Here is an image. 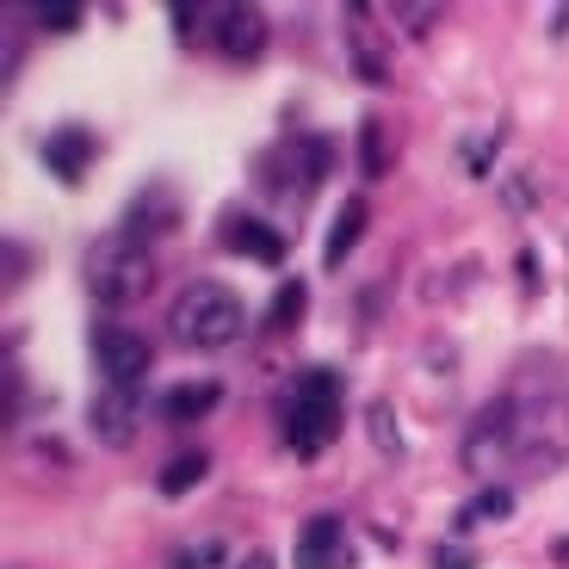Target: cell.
Listing matches in <instances>:
<instances>
[{
  "instance_id": "1",
  "label": "cell",
  "mask_w": 569,
  "mask_h": 569,
  "mask_svg": "<svg viewBox=\"0 0 569 569\" xmlns=\"http://www.w3.org/2000/svg\"><path fill=\"white\" fill-rule=\"evenodd\" d=\"M81 272H87V291H93L106 310L137 303V298H149V291H156V254H149V242H142V236H130V229L100 236V242L87 248Z\"/></svg>"
},
{
  "instance_id": "2",
  "label": "cell",
  "mask_w": 569,
  "mask_h": 569,
  "mask_svg": "<svg viewBox=\"0 0 569 569\" xmlns=\"http://www.w3.org/2000/svg\"><path fill=\"white\" fill-rule=\"evenodd\" d=\"M168 328H173L180 347H204V353H211V347H229L248 328V303H242V291H229L223 279H192L180 298H173Z\"/></svg>"
},
{
  "instance_id": "3",
  "label": "cell",
  "mask_w": 569,
  "mask_h": 569,
  "mask_svg": "<svg viewBox=\"0 0 569 569\" xmlns=\"http://www.w3.org/2000/svg\"><path fill=\"white\" fill-rule=\"evenodd\" d=\"M513 402V458L527 470H551L569 446V397H563V378L545 366V390H532V402L508 397Z\"/></svg>"
},
{
  "instance_id": "4",
  "label": "cell",
  "mask_w": 569,
  "mask_h": 569,
  "mask_svg": "<svg viewBox=\"0 0 569 569\" xmlns=\"http://www.w3.org/2000/svg\"><path fill=\"white\" fill-rule=\"evenodd\" d=\"M335 433H341V378L322 366L298 371L291 402H284V446L298 458H316Z\"/></svg>"
},
{
  "instance_id": "5",
  "label": "cell",
  "mask_w": 569,
  "mask_h": 569,
  "mask_svg": "<svg viewBox=\"0 0 569 569\" xmlns=\"http://www.w3.org/2000/svg\"><path fill=\"white\" fill-rule=\"evenodd\" d=\"M93 359H100V371H106V385H124V390H137L142 385V371H149V341H142L137 328H124V322H100L93 328Z\"/></svg>"
},
{
  "instance_id": "6",
  "label": "cell",
  "mask_w": 569,
  "mask_h": 569,
  "mask_svg": "<svg viewBox=\"0 0 569 569\" xmlns=\"http://www.w3.org/2000/svg\"><path fill=\"white\" fill-rule=\"evenodd\" d=\"M87 427H93V440H100V446H112V452L137 446V433H142V402H137V390L106 385L100 397L87 402Z\"/></svg>"
},
{
  "instance_id": "7",
  "label": "cell",
  "mask_w": 569,
  "mask_h": 569,
  "mask_svg": "<svg viewBox=\"0 0 569 569\" xmlns=\"http://www.w3.org/2000/svg\"><path fill=\"white\" fill-rule=\"evenodd\" d=\"M353 563H359V551H353V539H347L341 513H316V520H303L298 569H353Z\"/></svg>"
},
{
  "instance_id": "8",
  "label": "cell",
  "mask_w": 569,
  "mask_h": 569,
  "mask_svg": "<svg viewBox=\"0 0 569 569\" xmlns=\"http://www.w3.org/2000/svg\"><path fill=\"white\" fill-rule=\"evenodd\" d=\"M501 458H513V402L496 397L477 421L465 427V465L483 470V465H501Z\"/></svg>"
},
{
  "instance_id": "9",
  "label": "cell",
  "mask_w": 569,
  "mask_h": 569,
  "mask_svg": "<svg viewBox=\"0 0 569 569\" xmlns=\"http://www.w3.org/2000/svg\"><path fill=\"white\" fill-rule=\"evenodd\" d=\"M93 156H100V137H93L87 124H62V130H50V137L38 142V161L57 173L62 186H81L87 168H93Z\"/></svg>"
},
{
  "instance_id": "10",
  "label": "cell",
  "mask_w": 569,
  "mask_h": 569,
  "mask_svg": "<svg viewBox=\"0 0 569 569\" xmlns=\"http://www.w3.org/2000/svg\"><path fill=\"white\" fill-rule=\"evenodd\" d=\"M217 50H223L229 62H260V50H267V13L260 7H223L217 13Z\"/></svg>"
},
{
  "instance_id": "11",
  "label": "cell",
  "mask_w": 569,
  "mask_h": 569,
  "mask_svg": "<svg viewBox=\"0 0 569 569\" xmlns=\"http://www.w3.org/2000/svg\"><path fill=\"white\" fill-rule=\"evenodd\" d=\"M347 50H353V69H359V81H390V50L378 38H371V7L366 0H353L347 7Z\"/></svg>"
},
{
  "instance_id": "12",
  "label": "cell",
  "mask_w": 569,
  "mask_h": 569,
  "mask_svg": "<svg viewBox=\"0 0 569 569\" xmlns=\"http://www.w3.org/2000/svg\"><path fill=\"white\" fill-rule=\"evenodd\" d=\"M223 242L236 248L242 260H260V267H279V260H284V236H279L272 223H260L254 211H236V217H229V223H223Z\"/></svg>"
},
{
  "instance_id": "13",
  "label": "cell",
  "mask_w": 569,
  "mask_h": 569,
  "mask_svg": "<svg viewBox=\"0 0 569 569\" xmlns=\"http://www.w3.org/2000/svg\"><path fill=\"white\" fill-rule=\"evenodd\" d=\"M217 402H223V385H217V378H192V385H173L168 397H161V415H168V421H199Z\"/></svg>"
},
{
  "instance_id": "14",
  "label": "cell",
  "mask_w": 569,
  "mask_h": 569,
  "mask_svg": "<svg viewBox=\"0 0 569 569\" xmlns=\"http://www.w3.org/2000/svg\"><path fill=\"white\" fill-rule=\"evenodd\" d=\"M124 229H130V236H142V242H149V236H161V229H173V192H168V186L137 192V199H130Z\"/></svg>"
},
{
  "instance_id": "15",
  "label": "cell",
  "mask_w": 569,
  "mask_h": 569,
  "mask_svg": "<svg viewBox=\"0 0 569 569\" xmlns=\"http://www.w3.org/2000/svg\"><path fill=\"white\" fill-rule=\"evenodd\" d=\"M366 223H371V204H366V199H347L341 217H335V229H328V242H322V260H328V267H341V260L353 254L359 236H366Z\"/></svg>"
},
{
  "instance_id": "16",
  "label": "cell",
  "mask_w": 569,
  "mask_h": 569,
  "mask_svg": "<svg viewBox=\"0 0 569 569\" xmlns=\"http://www.w3.org/2000/svg\"><path fill=\"white\" fill-rule=\"evenodd\" d=\"M204 477H211V452H173L168 465H161L156 489L161 496H186V489H199Z\"/></svg>"
},
{
  "instance_id": "17",
  "label": "cell",
  "mask_w": 569,
  "mask_h": 569,
  "mask_svg": "<svg viewBox=\"0 0 569 569\" xmlns=\"http://www.w3.org/2000/svg\"><path fill=\"white\" fill-rule=\"evenodd\" d=\"M303 303H310V284H303V279H284L279 298H272L267 328H279V335H284V328H298V322H303Z\"/></svg>"
},
{
  "instance_id": "18",
  "label": "cell",
  "mask_w": 569,
  "mask_h": 569,
  "mask_svg": "<svg viewBox=\"0 0 569 569\" xmlns=\"http://www.w3.org/2000/svg\"><path fill=\"white\" fill-rule=\"evenodd\" d=\"M390 142H385V124H378V118H366V124H359V173H366V180H378V173L390 168Z\"/></svg>"
},
{
  "instance_id": "19",
  "label": "cell",
  "mask_w": 569,
  "mask_h": 569,
  "mask_svg": "<svg viewBox=\"0 0 569 569\" xmlns=\"http://www.w3.org/2000/svg\"><path fill=\"white\" fill-rule=\"evenodd\" d=\"M366 427H371V446L385 458H402V433H397V409L390 402H371L366 409Z\"/></svg>"
},
{
  "instance_id": "20",
  "label": "cell",
  "mask_w": 569,
  "mask_h": 569,
  "mask_svg": "<svg viewBox=\"0 0 569 569\" xmlns=\"http://www.w3.org/2000/svg\"><path fill=\"white\" fill-rule=\"evenodd\" d=\"M508 513H513V496H508V489H483V496H470L465 501V513H458V527H477V520H508Z\"/></svg>"
},
{
  "instance_id": "21",
  "label": "cell",
  "mask_w": 569,
  "mask_h": 569,
  "mask_svg": "<svg viewBox=\"0 0 569 569\" xmlns=\"http://www.w3.org/2000/svg\"><path fill=\"white\" fill-rule=\"evenodd\" d=\"M74 19H81V7H74V0H50V7H38V26H50V31H69Z\"/></svg>"
},
{
  "instance_id": "22",
  "label": "cell",
  "mask_w": 569,
  "mask_h": 569,
  "mask_svg": "<svg viewBox=\"0 0 569 569\" xmlns=\"http://www.w3.org/2000/svg\"><path fill=\"white\" fill-rule=\"evenodd\" d=\"M433 569H477V551H465V545H440V551H433Z\"/></svg>"
},
{
  "instance_id": "23",
  "label": "cell",
  "mask_w": 569,
  "mask_h": 569,
  "mask_svg": "<svg viewBox=\"0 0 569 569\" xmlns=\"http://www.w3.org/2000/svg\"><path fill=\"white\" fill-rule=\"evenodd\" d=\"M390 13H397L409 31H427V19H433V7H421V0H402V7H390Z\"/></svg>"
},
{
  "instance_id": "24",
  "label": "cell",
  "mask_w": 569,
  "mask_h": 569,
  "mask_svg": "<svg viewBox=\"0 0 569 569\" xmlns=\"http://www.w3.org/2000/svg\"><path fill=\"white\" fill-rule=\"evenodd\" d=\"M489 149H496V137H483V142L470 137V142H465V168H470V173H489Z\"/></svg>"
},
{
  "instance_id": "25",
  "label": "cell",
  "mask_w": 569,
  "mask_h": 569,
  "mask_svg": "<svg viewBox=\"0 0 569 569\" xmlns=\"http://www.w3.org/2000/svg\"><path fill=\"white\" fill-rule=\"evenodd\" d=\"M217 563V545H204V551H173L168 569H211Z\"/></svg>"
},
{
  "instance_id": "26",
  "label": "cell",
  "mask_w": 569,
  "mask_h": 569,
  "mask_svg": "<svg viewBox=\"0 0 569 569\" xmlns=\"http://www.w3.org/2000/svg\"><path fill=\"white\" fill-rule=\"evenodd\" d=\"M513 260H520V279H527L532 291H539V248H520Z\"/></svg>"
},
{
  "instance_id": "27",
  "label": "cell",
  "mask_w": 569,
  "mask_h": 569,
  "mask_svg": "<svg viewBox=\"0 0 569 569\" xmlns=\"http://www.w3.org/2000/svg\"><path fill=\"white\" fill-rule=\"evenodd\" d=\"M229 569H279V563H272V551H248V557H236Z\"/></svg>"
},
{
  "instance_id": "28",
  "label": "cell",
  "mask_w": 569,
  "mask_h": 569,
  "mask_svg": "<svg viewBox=\"0 0 569 569\" xmlns=\"http://www.w3.org/2000/svg\"><path fill=\"white\" fill-rule=\"evenodd\" d=\"M551 557H557V563L569 569V539H557V545H551Z\"/></svg>"
}]
</instances>
